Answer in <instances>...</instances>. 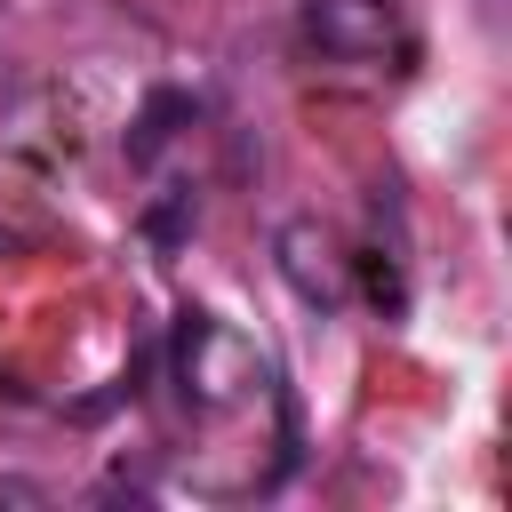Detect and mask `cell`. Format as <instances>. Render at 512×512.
Masks as SVG:
<instances>
[{
    "instance_id": "obj_1",
    "label": "cell",
    "mask_w": 512,
    "mask_h": 512,
    "mask_svg": "<svg viewBox=\"0 0 512 512\" xmlns=\"http://www.w3.org/2000/svg\"><path fill=\"white\" fill-rule=\"evenodd\" d=\"M176 376H184V392H192L200 408H232V400L264 376V360H256L216 312L192 304V312L176 320Z\"/></svg>"
},
{
    "instance_id": "obj_2",
    "label": "cell",
    "mask_w": 512,
    "mask_h": 512,
    "mask_svg": "<svg viewBox=\"0 0 512 512\" xmlns=\"http://www.w3.org/2000/svg\"><path fill=\"white\" fill-rule=\"evenodd\" d=\"M272 264H280V280L296 288V304H312V312H336V304L352 296V256L320 232V216H288V224L272 232Z\"/></svg>"
},
{
    "instance_id": "obj_3",
    "label": "cell",
    "mask_w": 512,
    "mask_h": 512,
    "mask_svg": "<svg viewBox=\"0 0 512 512\" xmlns=\"http://www.w3.org/2000/svg\"><path fill=\"white\" fill-rule=\"evenodd\" d=\"M304 40L336 64H376L400 48L392 0H304Z\"/></svg>"
},
{
    "instance_id": "obj_4",
    "label": "cell",
    "mask_w": 512,
    "mask_h": 512,
    "mask_svg": "<svg viewBox=\"0 0 512 512\" xmlns=\"http://www.w3.org/2000/svg\"><path fill=\"white\" fill-rule=\"evenodd\" d=\"M176 120H192V96L160 88V96L136 112V128H128V160H136V168H152V160H160V144L176 136Z\"/></svg>"
},
{
    "instance_id": "obj_5",
    "label": "cell",
    "mask_w": 512,
    "mask_h": 512,
    "mask_svg": "<svg viewBox=\"0 0 512 512\" xmlns=\"http://www.w3.org/2000/svg\"><path fill=\"white\" fill-rule=\"evenodd\" d=\"M8 248H16V232H0V256H8Z\"/></svg>"
}]
</instances>
